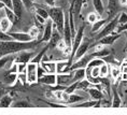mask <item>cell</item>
Masks as SVG:
<instances>
[{"label": "cell", "instance_id": "cell-49", "mask_svg": "<svg viewBox=\"0 0 127 115\" xmlns=\"http://www.w3.org/2000/svg\"><path fill=\"white\" fill-rule=\"evenodd\" d=\"M31 1H32V2H33V1H34V0H31Z\"/></svg>", "mask_w": 127, "mask_h": 115}, {"label": "cell", "instance_id": "cell-22", "mask_svg": "<svg viewBox=\"0 0 127 115\" xmlns=\"http://www.w3.org/2000/svg\"><path fill=\"white\" fill-rule=\"evenodd\" d=\"M84 99L85 98H83L82 96L72 92V94H69L68 95V98H67V100H66L65 104H75V103H78V102L83 101Z\"/></svg>", "mask_w": 127, "mask_h": 115}, {"label": "cell", "instance_id": "cell-41", "mask_svg": "<svg viewBox=\"0 0 127 115\" xmlns=\"http://www.w3.org/2000/svg\"><path fill=\"white\" fill-rule=\"evenodd\" d=\"M26 66H27V63H23V62L17 63V73L26 72Z\"/></svg>", "mask_w": 127, "mask_h": 115}, {"label": "cell", "instance_id": "cell-15", "mask_svg": "<svg viewBox=\"0 0 127 115\" xmlns=\"http://www.w3.org/2000/svg\"><path fill=\"white\" fill-rule=\"evenodd\" d=\"M86 91L88 92V95H90V97L92 98V100H102L104 98L102 90L94 87V86H90V87L86 89Z\"/></svg>", "mask_w": 127, "mask_h": 115}, {"label": "cell", "instance_id": "cell-32", "mask_svg": "<svg viewBox=\"0 0 127 115\" xmlns=\"http://www.w3.org/2000/svg\"><path fill=\"white\" fill-rule=\"evenodd\" d=\"M36 14L39 15V16L43 17L44 20H47L49 18V13H47V11L45 9H42V8H37L36 9Z\"/></svg>", "mask_w": 127, "mask_h": 115}, {"label": "cell", "instance_id": "cell-17", "mask_svg": "<svg viewBox=\"0 0 127 115\" xmlns=\"http://www.w3.org/2000/svg\"><path fill=\"white\" fill-rule=\"evenodd\" d=\"M39 65L44 70L45 73H56V62L46 61V60H41Z\"/></svg>", "mask_w": 127, "mask_h": 115}, {"label": "cell", "instance_id": "cell-29", "mask_svg": "<svg viewBox=\"0 0 127 115\" xmlns=\"http://www.w3.org/2000/svg\"><path fill=\"white\" fill-rule=\"evenodd\" d=\"M110 72V66L109 63L104 62L102 63L100 67H99V74H100V78H107L108 74Z\"/></svg>", "mask_w": 127, "mask_h": 115}, {"label": "cell", "instance_id": "cell-19", "mask_svg": "<svg viewBox=\"0 0 127 115\" xmlns=\"http://www.w3.org/2000/svg\"><path fill=\"white\" fill-rule=\"evenodd\" d=\"M71 66V63L66 60V61H58L56 62V74L57 73H68L69 71V67Z\"/></svg>", "mask_w": 127, "mask_h": 115}, {"label": "cell", "instance_id": "cell-27", "mask_svg": "<svg viewBox=\"0 0 127 115\" xmlns=\"http://www.w3.org/2000/svg\"><path fill=\"white\" fill-rule=\"evenodd\" d=\"M11 22L8 20L7 17H2L1 20H0V30L3 31V32H8L9 29H10L11 27Z\"/></svg>", "mask_w": 127, "mask_h": 115}, {"label": "cell", "instance_id": "cell-44", "mask_svg": "<svg viewBox=\"0 0 127 115\" xmlns=\"http://www.w3.org/2000/svg\"><path fill=\"white\" fill-rule=\"evenodd\" d=\"M36 20H37V22H39L40 24H45V22H46V20H44L43 17L39 16V15H37V14H36Z\"/></svg>", "mask_w": 127, "mask_h": 115}, {"label": "cell", "instance_id": "cell-35", "mask_svg": "<svg viewBox=\"0 0 127 115\" xmlns=\"http://www.w3.org/2000/svg\"><path fill=\"white\" fill-rule=\"evenodd\" d=\"M39 31H40V29H38L37 27L33 26V27H31L30 29H29V32H28V33L30 34V37L32 38L33 40H36L37 38H38V36H39Z\"/></svg>", "mask_w": 127, "mask_h": 115}, {"label": "cell", "instance_id": "cell-11", "mask_svg": "<svg viewBox=\"0 0 127 115\" xmlns=\"http://www.w3.org/2000/svg\"><path fill=\"white\" fill-rule=\"evenodd\" d=\"M12 39L18 42H30L33 39L30 37V34L28 32H8Z\"/></svg>", "mask_w": 127, "mask_h": 115}, {"label": "cell", "instance_id": "cell-23", "mask_svg": "<svg viewBox=\"0 0 127 115\" xmlns=\"http://www.w3.org/2000/svg\"><path fill=\"white\" fill-rule=\"evenodd\" d=\"M13 102V98L11 95L4 94L0 97V108H9Z\"/></svg>", "mask_w": 127, "mask_h": 115}, {"label": "cell", "instance_id": "cell-4", "mask_svg": "<svg viewBox=\"0 0 127 115\" xmlns=\"http://www.w3.org/2000/svg\"><path fill=\"white\" fill-rule=\"evenodd\" d=\"M117 26H119V23H117V16L115 15V16H114L112 20H111L110 22H108V23L104 25L102 28H101L100 31L96 34V36H95L94 39L96 40V41H98L99 39H101V38H103V37L108 36V34L114 32V31L116 30Z\"/></svg>", "mask_w": 127, "mask_h": 115}, {"label": "cell", "instance_id": "cell-34", "mask_svg": "<svg viewBox=\"0 0 127 115\" xmlns=\"http://www.w3.org/2000/svg\"><path fill=\"white\" fill-rule=\"evenodd\" d=\"M126 22H127V13L121 12L119 16H117V23H119V25H122L124 23H126Z\"/></svg>", "mask_w": 127, "mask_h": 115}, {"label": "cell", "instance_id": "cell-9", "mask_svg": "<svg viewBox=\"0 0 127 115\" xmlns=\"http://www.w3.org/2000/svg\"><path fill=\"white\" fill-rule=\"evenodd\" d=\"M45 26H44V30H43V34H42V38L39 40V42H47L50 39H51V36H52V32H53V29H54V26H53V22L51 18H47L46 22H45Z\"/></svg>", "mask_w": 127, "mask_h": 115}, {"label": "cell", "instance_id": "cell-2", "mask_svg": "<svg viewBox=\"0 0 127 115\" xmlns=\"http://www.w3.org/2000/svg\"><path fill=\"white\" fill-rule=\"evenodd\" d=\"M46 11L49 13V18H51L53 22L54 28H56L58 32L63 34L64 23H65V15H64L63 9L58 7H50Z\"/></svg>", "mask_w": 127, "mask_h": 115}, {"label": "cell", "instance_id": "cell-28", "mask_svg": "<svg viewBox=\"0 0 127 115\" xmlns=\"http://www.w3.org/2000/svg\"><path fill=\"white\" fill-rule=\"evenodd\" d=\"M122 104V100H121L120 95L117 94L116 89H113V98H112V102H111V107L113 108H119Z\"/></svg>", "mask_w": 127, "mask_h": 115}, {"label": "cell", "instance_id": "cell-46", "mask_svg": "<svg viewBox=\"0 0 127 115\" xmlns=\"http://www.w3.org/2000/svg\"><path fill=\"white\" fill-rule=\"evenodd\" d=\"M121 78H122L123 81H126L127 82V73L122 72V74H121Z\"/></svg>", "mask_w": 127, "mask_h": 115}, {"label": "cell", "instance_id": "cell-33", "mask_svg": "<svg viewBox=\"0 0 127 115\" xmlns=\"http://www.w3.org/2000/svg\"><path fill=\"white\" fill-rule=\"evenodd\" d=\"M14 107L15 108H28V107H32L29 102L26 101V100H21V101H17L14 103Z\"/></svg>", "mask_w": 127, "mask_h": 115}, {"label": "cell", "instance_id": "cell-8", "mask_svg": "<svg viewBox=\"0 0 127 115\" xmlns=\"http://www.w3.org/2000/svg\"><path fill=\"white\" fill-rule=\"evenodd\" d=\"M84 39V38H83ZM92 45V41L91 40H87V39H84V40H82V42L81 44L79 45V47L77 49V51H75V54H74V57H73V59H79L80 57H82L84 55V54H86L87 53V51L88 49L91 47Z\"/></svg>", "mask_w": 127, "mask_h": 115}, {"label": "cell", "instance_id": "cell-14", "mask_svg": "<svg viewBox=\"0 0 127 115\" xmlns=\"http://www.w3.org/2000/svg\"><path fill=\"white\" fill-rule=\"evenodd\" d=\"M60 40H62V36H60V33L58 32V30H57L56 28H54L52 36H51V39L47 41V43H49L46 45L47 49H54V47H56Z\"/></svg>", "mask_w": 127, "mask_h": 115}, {"label": "cell", "instance_id": "cell-20", "mask_svg": "<svg viewBox=\"0 0 127 115\" xmlns=\"http://www.w3.org/2000/svg\"><path fill=\"white\" fill-rule=\"evenodd\" d=\"M17 81V73H13V72H7L4 74L3 78V82L5 85L8 86H12L15 84V82Z\"/></svg>", "mask_w": 127, "mask_h": 115}, {"label": "cell", "instance_id": "cell-26", "mask_svg": "<svg viewBox=\"0 0 127 115\" xmlns=\"http://www.w3.org/2000/svg\"><path fill=\"white\" fill-rule=\"evenodd\" d=\"M93 4H94L96 13L99 15V16H101L104 12V7H103V3H102V0H93Z\"/></svg>", "mask_w": 127, "mask_h": 115}, {"label": "cell", "instance_id": "cell-38", "mask_svg": "<svg viewBox=\"0 0 127 115\" xmlns=\"http://www.w3.org/2000/svg\"><path fill=\"white\" fill-rule=\"evenodd\" d=\"M99 15H98L97 13H90L87 15V21L88 23H95V22H97L98 20H99Z\"/></svg>", "mask_w": 127, "mask_h": 115}, {"label": "cell", "instance_id": "cell-13", "mask_svg": "<svg viewBox=\"0 0 127 115\" xmlns=\"http://www.w3.org/2000/svg\"><path fill=\"white\" fill-rule=\"evenodd\" d=\"M38 82L42 84L52 86L56 84V73H44L41 78L38 79Z\"/></svg>", "mask_w": 127, "mask_h": 115}, {"label": "cell", "instance_id": "cell-37", "mask_svg": "<svg viewBox=\"0 0 127 115\" xmlns=\"http://www.w3.org/2000/svg\"><path fill=\"white\" fill-rule=\"evenodd\" d=\"M17 81H20L23 85H26V84H27V76H26V72L17 73Z\"/></svg>", "mask_w": 127, "mask_h": 115}, {"label": "cell", "instance_id": "cell-16", "mask_svg": "<svg viewBox=\"0 0 127 115\" xmlns=\"http://www.w3.org/2000/svg\"><path fill=\"white\" fill-rule=\"evenodd\" d=\"M120 4V0H109L108 2V11H109V16L108 20H112L115 16V14L117 13V9H119Z\"/></svg>", "mask_w": 127, "mask_h": 115}, {"label": "cell", "instance_id": "cell-18", "mask_svg": "<svg viewBox=\"0 0 127 115\" xmlns=\"http://www.w3.org/2000/svg\"><path fill=\"white\" fill-rule=\"evenodd\" d=\"M101 100H88V101H81L74 104L75 108H88V107H94V108H98L100 107Z\"/></svg>", "mask_w": 127, "mask_h": 115}, {"label": "cell", "instance_id": "cell-25", "mask_svg": "<svg viewBox=\"0 0 127 115\" xmlns=\"http://www.w3.org/2000/svg\"><path fill=\"white\" fill-rule=\"evenodd\" d=\"M108 21H109L108 18H102V20H98L97 22H95L93 24V27H92V32L95 33L97 31H99V29H101L108 23Z\"/></svg>", "mask_w": 127, "mask_h": 115}, {"label": "cell", "instance_id": "cell-31", "mask_svg": "<svg viewBox=\"0 0 127 115\" xmlns=\"http://www.w3.org/2000/svg\"><path fill=\"white\" fill-rule=\"evenodd\" d=\"M121 74H122V71H121V68H119V67H113L111 69V75H112L113 80L121 78Z\"/></svg>", "mask_w": 127, "mask_h": 115}, {"label": "cell", "instance_id": "cell-39", "mask_svg": "<svg viewBox=\"0 0 127 115\" xmlns=\"http://www.w3.org/2000/svg\"><path fill=\"white\" fill-rule=\"evenodd\" d=\"M11 40L13 39L9 36L8 32H3V31L0 30V41H11Z\"/></svg>", "mask_w": 127, "mask_h": 115}, {"label": "cell", "instance_id": "cell-43", "mask_svg": "<svg viewBox=\"0 0 127 115\" xmlns=\"http://www.w3.org/2000/svg\"><path fill=\"white\" fill-rule=\"evenodd\" d=\"M44 73H45V72H44V70L41 68V66L39 65V63H38V68H37V75H38V79L41 78V76H42Z\"/></svg>", "mask_w": 127, "mask_h": 115}, {"label": "cell", "instance_id": "cell-1", "mask_svg": "<svg viewBox=\"0 0 127 115\" xmlns=\"http://www.w3.org/2000/svg\"><path fill=\"white\" fill-rule=\"evenodd\" d=\"M40 44L39 41L32 40L30 42H18L15 40L11 41H0V57L9 55V54H15L24 50H31Z\"/></svg>", "mask_w": 127, "mask_h": 115}, {"label": "cell", "instance_id": "cell-40", "mask_svg": "<svg viewBox=\"0 0 127 115\" xmlns=\"http://www.w3.org/2000/svg\"><path fill=\"white\" fill-rule=\"evenodd\" d=\"M115 31L116 32H119V33H122V32H124V31H127V22L126 23H124V24H122V25H119Z\"/></svg>", "mask_w": 127, "mask_h": 115}, {"label": "cell", "instance_id": "cell-7", "mask_svg": "<svg viewBox=\"0 0 127 115\" xmlns=\"http://www.w3.org/2000/svg\"><path fill=\"white\" fill-rule=\"evenodd\" d=\"M34 55V52L32 51H29V50H24V51H21V52L17 53V55L14 57V62L16 63H20V62H23V63H27L30 61L31 57Z\"/></svg>", "mask_w": 127, "mask_h": 115}, {"label": "cell", "instance_id": "cell-48", "mask_svg": "<svg viewBox=\"0 0 127 115\" xmlns=\"http://www.w3.org/2000/svg\"><path fill=\"white\" fill-rule=\"evenodd\" d=\"M2 89H3V87H2V85L0 84V95H1V92H2Z\"/></svg>", "mask_w": 127, "mask_h": 115}, {"label": "cell", "instance_id": "cell-10", "mask_svg": "<svg viewBox=\"0 0 127 115\" xmlns=\"http://www.w3.org/2000/svg\"><path fill=\"white\" fill-rule=\"evenodd\" d=\"M70 82L72 83V71L68 73H57L56 74V84L68 86Z\"/></svg>", "mask_w": 127, "mask_h": 115}, {"label": "cell", "instance_id": "cell-21", "mask_svg": "<svg viewBox=\"0 0 127 115\" xmlns=\"http://www.w3.org/2000/svg\"><path fill=\"white\" fill-rule=\"evenodd\" d=\"M85 79V68H78L72 70V82L81 81Z\"/></svg>", "mask_w": 127, "mask_h": 115}, {"label": "cell", "instance_id": "cell-47", "mask_svg": "<svg viewBox=\"0 0 127 115\" xmlns=\"http://www.w3.org/2000/svg\"><path fill=\"white\" fill-rule=\"evenodd\" d=\"M4 7H5V5H4L3 2H1V1H0V10H1V9H3Z\"/></svg>", "mask_w": 127, "mask_h": 115}, {"label": "cell", "instance_id": "cell-45", "mask_svg": "<svg viewBox=\"0 0 127 115\" xmlns=\"http://www.w3.org/2000/svg\"><path fill=\"white\" fill-rule=\"evenodd\" d=\"M45 1V3L47 5H50V7H54V4H55V1L56 0H44Z\"/></svg>", "mask_w": 127, "mask_h": 115}, {"label": "cell", "instance_id": "cell-30", "mask_svg": "<svg viewBox=\"0 0 127 115\" xmlns=\"http://www.w3.org/2000/svg\"><path fill=\"white\" fill-rule=\"evenodd\" d=\"M47 50H49V49H47V46H45L39 54H38V55L34 56L32 59H30V61H31V62H34V63H40V61L42 60L43 56H44V54L46 53V51H47Z\"/></svg>", "mask_w": 127, "mask_h": 115}, {"label": "cell", "instance_id": "cell-42", "mask_svg": "<svg viewBox=\"0 0 127 115\" xmlns=\"http://www.w3.org/2000/svg\"><path fill=\"white\" fill-rule=\"evenodd\" d=\"M23 1V3H24V5H25V8L26 9H28V10H30V8L32 7V1L31 0H22Z\"/></svg>", "mask_w": 127, "mask_h": 115}, {"label": "cell", "instance_id": "cell-5", "mask_svg": "<svg viewBox=\"0 0 127 115\" xmlns=\"http://www.w3.org/2000/svg\"><path fill=\"white\" fill-rule=\"evenodd\" d=\"M37 68L38 63L34 62H27L26 66V76H27V83L28 84H33L38 82V75H37Z\"/></svg>", "mask_w": 127, "mask_h": 115}, {"label": "cell", "instance_id": "cell-3", "mask_svg": "<svg viewBox=\"0 0 127 115\" xmlns=\"http://www.w3.org/2000/svg\"><path fill=\"white\" fill-rule=\"evenodd\" d=\"M84 29H85V24H82L80 28L78 29V31L75 32L73 39H72V43H71V50H70V57H69L68 61L72 63V60H73V57H74V54H75V51L79 47V45L81 44L82 40L84 38Z\"/></svg>", "mask_w": 127, "mask_h": 115}, {"label": "cell", "instance_id": "cell-36", "mask_svg": "<svg viewBox=\"0 0 127 115\" xmlns=\"http://www.w3.org/2000/svg\"><path fill=\"white\" fill-rule=\"evenodd\" d=\"M10 60H11V56H9V55L0 57V69H2L3 67H5V65H7Z\"/></svg>", "mask_w": 127, "mask_h": 115}, {"label": "cell", "instance_id": "cell-12", "mask_svg": "<svg viewBox=\"0 0 127 115\" xmlns=\"http://www.w3.org/2000/svg\"><path fill=\"white\" fill-rule=\"evenodd\" d=\"M12 2V11L14 12V14L16 15L18 18H22L23 12L25 10V5L22 0H11Z\"/></svg>", "mask_w": 127, "mask_h": 115}, {"label": "cell", "instance_id": "cell-24", "mask_svg": "<svg viewBox=\"0 0 127 115\" xmlns=\"http://www.w3.org/2000/svg\"><path fill=\"white\" fill-rule=\"evenodd\" d=\"M4 13H5V17L11 22V24H16L17 21L20 20V18L14 14V12L12 11V9L8 8V7H4Z\"/></svg>", "mask_w": 127, "mask_h": 115}, {"label": "cell", "instance_id": "cell-6", "mask_svg": "<svg viewBox=\"0 0 127 115\" xmlns=\"http://www.w3.org/2000/svg\"><path fill=\"white\" fill-rule=\"evenodd\" d=\"M121 36H122V33H119V32H116V31H114V32L99 39L97 41V43H95V44H99V45H103V46H110V45H112L117 39H120Z\"/></svg>", "mask_w": 127, "mask_h": 115}]
</instances>
